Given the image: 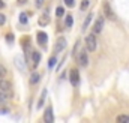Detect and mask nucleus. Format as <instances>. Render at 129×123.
Wrapping results in <instances>:
<instances>
[{
    "label": "nucleus",
    "mask_w": 129,
    "mask_h": 123,
    "mask_svg": "<svg viewBox=\"0 0 129 123\" xmlns=\"http://www.w3.org/2000/svg\"><path fill=\"white\" fill-rule=\"evenodd\" d=\"M86 45H87V51H95L96 50V38H95V33L89 35L86 38Z\"/></svg>",
    "instance_id": "1"
},
{
    "label": "nucleus",
    "mask_w": 129,
    "mask_h": 123,
    "mask_svg": "<svg viewBox=\"0 0 129 123\" xmlns=\"http://www.w3.org/2000/svg\"><path fill=\"white\" fill-rule=\"evenodd\" d=\"M77 61H78V65L80 66H83V68H86L87 65H89V59H87V53L84 51V50H81L80 53H78V56L75 57Z\"/></svg>",
    "instance_id": "2"
},
{
    "label": "nucleus",
    "mask_w": 129,
    "mask_h": 123,
    "mask_svg": "<svg viewBox=\"0 0 129 123\" xmlns=\"http://www.w3.org/2000/svg\"><path fill=\"white\" fill-rule=\"evenodd\" d=\"M104 14H105V17H107L108 20H111V21L116 20V15H114V12H113V9H111V6H110L108 2L104 3Z\"/></svg>",
    "instance_id": "3"
},
{
    "label": "nucleus",
    "mask_w": 129,
    "mask_h": 123,
    "mask_svg": "<svg viewBox=\"0 0 129 123\" xmlns=\"http://www.w3.org/2000/svg\"><path fill=\"white\" fill-rule=\"evenodd\" d=\"M36 39H38V44H39L41 47H45L47 42H48V35H47L45 32H38V33H36Z\"/></svg>",
    "instance_id": "4"
},
{
    "label": "nucleus",
    "mask_w": 129,
    "mask_h": 123,
    "mask_svg": "<svg viewBox=\"0 0 129 123\" xmlns=\"http://www.w3.org/2000/svg\"><path fill=\"white\" fill-rule=\"evenodd\" d=\"M69 80H71V83L74 84V86H78V83H80V72H78V69H71V75H69Z\"/></svg>",
    "instance_id": "5"
},
{
    "label": "nucleus",
    "mask_w": 129,
    "mask_h": 123,
    "mask_svg": "<svg viewBox=\"0 0 129 123\" xmlns=\"http://www.w3.org/2000/svg\"><path fill=\"white\" fill-rule=\"evenodd\" d=\"M0 90L3 92H12V84L11 81L5 80V78H0Z\"/></svg>",
    "instance_id": "6"
},
{
    "label": "nucleus",
    "mask_w": 129,
    "mask_h": 123,
    "mask_svg": "<svg viewBox=\"0 0 129 123\" xmlns=\"http://www.w3.org/2000/svg\"><path fill=\"white\" fill-rule=\"evenodd\" d=\"M44 120L47 123L54 122V116H53V108H51V107H48V108L45 110V113H44Z\"/></svg>",
    "instance_id": "7"
},
{
    "label": "nucleus",
    "mask_w": 129,
    "mask_h": 123,
    "mask_svg": "<svg viewBox=\"0 0 129 123\" xmlns=\"http://www.w3.org/2000/svg\"><path fill=\"white\" fill-rule=\"evenodd\" d=\"M102 27H104V18H98L96 21H95V24H93V33L95 35L101 33L102 32Z\"/></svg>",
    "instance_id": "8"
},
{
    "label": "nucleus",
    "mask_w": 129,
    "mask_h": 123,
    "mask_svg": "<svg viewBox=\"0 0 129 123\" xmlns=\"http://www.w3.org/2000/svg\"><path fill=\"white\" fill-rule=\"evenodd\" d=\"M64 48H66V39L64 38H59L57 42H56V51L57 53L59 51H63Z\"/></svg>",
    "instance_id": "9"
},
{
    "label": "nucleus",
    "mask_w": 129,
    "mask_h": 123,
    "mask_svg": "<svg viewBox=\"0 0 129 123\" xmlns=\"http://www.w3.org/2000/svg\"><path fill=\"white\" fill-rule=\"evenodd\" d=\"M11 96H12V92H3V90H0V104L8 102L11 99Z\"/></svg>",
    "instance_id": "10"
},
{
    "label": "nucleus",
    "mask_w": 129,
    "mask_h": 123,
    "mask_svg": "<svg viewBox=\"0 0 129 123\" xmlns=\"http://www.w3.org/2000/svg\"><path fill=\"white\" fill-rule=\"evenodd\" d=\"M38 23H39V26H47V24H50V17H48V14H44V15H41L39 17V20H38Z\"/></svg>",
    "instance_id": "11"
},
{
    "label": "nucleus",
    "mask_w": 129,
    "mask_h": 123,
    "mask_svg": "<svg viewBox=\"0 0 129 123\" xmlns=\"http://www.w3.org/2000/svg\"><path fill=\"white\" fill-rule=\"evenodd\" d=\"M32 60H33V68H36L41 61V53L39 51H33L32 53Z\"/></svg>",
    "instance_id": "12"
},
{
    "label": "nucleus",
    "mask_w": 129,
    "mask_h": 123,
    "mask_svg": "<svg viewBox=\"0 0 129 123\" xmlns=\"http://www.w3.org/2000/svg\"><path fill=\"white\" fill-rule=\"evenodd\" d=\"M15 66L20 69V71H26V65H24V60H23V57H15Z\"/></svg>",
    "instance_id": "13"
},
{
    "label": "nucleus",
    "mask_w": 129,
    "mask_h": 123,
    "mask_svg": "<svg viewBox=\"0 0 129 123\" xmlns=\"http://www.w3.org/2000/svg\"><path fill=\"white\" fill-rule=\"evenodd\" d=\"M45 96H47V90H44V92H42L41 98H39V101H38V105H36V108H38V110H41V108L44 107V102H45Z\"/></svg>",
    "instance_id": "14"
},
{
    "label": "nucleus",
    "mask_w": 129,
    "mask_h": 123,
    "mask_svg": "<svg viewBox=\"0 0 129 123\" xmlns=\"http://www.w3.org/2000/svg\"><path fill=\"white\" fill-rule=\"evenodd\" d=\"M39 80H41V74H38V72H33L32 75H30V84H36V83H39Z\"/></svg>",
    "instance_id": "15"
},
{
    "label": "nucleus",
    "mask_w": 129,
    "mask_h": 123,
    "mask_svg": "<svg viewBox=\"0 0 129 123\" xmlns=\"http://www.w3.org/2000/svg\"><path fill=\"white\" fill-rule=\"evenodd\" d=\"M80 51H81V42L78 41V42L75 44V47H74V50H72V56H74V57H77Z\"/></svg>",
    "instance_id": "16"
},
{
    "label": "nucleus",
    "mask_w": 129,
    "mask_h": 123,
    "mask_svg": "<svg viewBox=\"0 0 129 123\" xmlns=\"http://www.w3.org/2000/svg\"><path fill=\"white\" fill-rule=\"evenodd\" d=\"M92 17H93V14H89V15L86 17V20H84V24H83V30H86V29L89 27V24H90V21H92Z\"/></svg>",
    "instance_id": "17"
},
{
    "label": "nucleus",
    "mask_w": 129,
    "mask_h": 123,
    "mask_svg": "<svg viewBox=\"0 0 129 123\" xmlns=\"http://www.w3.org/2000/svg\"><path fill=\"white\" fill-rule=\"evenodd\" d=\"M119 123H129V116H125V114H122V116H117V119H116Z\"/></svg>",
    "instance_id": "18"
},
{
    "label": "nucleus",
    "mask_w": 129,
    "mask_h": 123,
    "mask_svg": "<svg viewBox=\"0 0 129 123\" xmlns=\"http://www.w3.org/2000/svg\"><path fill=\"white\" fill-rule=\"evenodd\" d=\"M21 45H23V48L30 47V38H29V36H24V38L21 39Z\"/></svg>",
    "instance_id": "19"
},
{
    "label": "nucleus",
    "mask_w": 129,
    "mask_h": 123,
    "mask_svg": "<svg viewBox=\"0 0 129 123\" xmlns=\"http://www.w3.org/2000/svg\"><path fill=\"white\" fill-rule=\"evenodd\" d=\"M63 15H64L63 6H57V9H56V17H57V18H62Z\"/></svg>",
    "instance_id": "20"
},
{
    "label": "nucleus",
    "mask_w": 129,
    "mask_h": 123,
    "mask_svg": "<svg viewBox=\"0 0 129 123\" xmlns=\"http://www.w3.org/2000/svg\"><path fill=\"white\" fill-rule=\"evenodd\" d=\"M72 24H74V18H72V15H66L64 26H66V27H72Z\"/></svg>",
    "instance_id": "21"
},
{
    "label": "nucleus",
    "mask_w": 129,
    "mask_h": 123,
    "mask_svg": "<svg viewBox=\"0 0 129 123\" xmlns=\"http://www.w3.org/2000/svg\"><path fill=\"white\" fill-rule=\"evenodd\" d=\"M27 21H29L27 14H24V12H23V14H20V23H21V24H26Z\"/></svg>",
    "instance_id": "22"
},
{
    "label": "nucleus",
    "mask_w": 129,
    "mask_h": 123,
    "mask_svg": "<svg viewBox=\"0 0 129 123\" xmlns=\"http://www.w3.org/2000/svg\"><path fill=\"white\" fill-rule=\"evenodd\" d=\"M89 6H90V2H89V0H83L81 5H80V9H81V11H86Z\"/></svg>",
    "instance_id": "23"
},
{
    "label": "nucleus",
    "mask_w": 129,
    "mask_h": 123,
    "mask_svg": "<svg viewBox=\"0 0 129 123\" xmlns=\"http://www.w3.org/2000/svg\"><path fill=\"white\" fill-rule=\"evenodd\" d=\"M56 57H51V59H50V60H48V68H50V69H53V68H54V66H56Z\"/></svg>",
    "instance_id": "24"
},
{
    "label": "nucleus",
    "mask_w": 129,
    "mask_h": 123,
    "mask_svg": "<svg viewBox=\"0 0 129 123\" xmlns=\"http://www.w3.org/2000/svg\"><path fill=\"white\" fill-rule=\"evenodd\" d=\"M5 75H6V68L0 65V78H5Z\"/></svg>",
    "instance_id": "25"
},
{
    "label": "nucleus",
    "mask_w": 129,
    "mask_h": 123,
    "mask_svg": "<svg viewBox=\"0 0 129 123\" xmlns=\"http://www.w3.org/2000/svg\"><path fill=\"white\" fill-rule=\"evenodd\" d=\"M6 41H8V44H11V45H12V44H14V35H12V33H9V35L6 36Z\"/></svg>",
    "instance_id": "26"
},
{
    "label": "nucleus",
    "mask_w": 129,
    "mask_h": 123,
    "mask_svg": "<svg viewBox=\"0 0 129 123\" xmlns=\"http://www.w3.org/2000/svg\"><path fill=\"white\" fill-rule=\"evenodd\" d=\"M5 23H6V17H5V14L0 12V26H3Z\"/></svg>",
    "instance_id": "27"
},
{
    "label": "nucleus",
    "mask_w": 129,
    "mask_h": 123,
    "mask_svg": "<svg viewBox=\"0 0 129 123\" xmlns=\"http://www.w3.org/2000/svg\"><path fill=\"white\" fill-rule=\"evenodd\" d=\"M64 5L69 6V8H72V6L75 5V2H74V0H64Z\"/></svg>",
    "instance_id": "28"
},
{
    "label": "nucleus",
    "mask_w": 129,
    "mask_h": 123,
    "mask_svg": "<svg viewBox=\"0 0 129 123\" xmlns=\"http://www.w3.org/2000/svg\"><path fill=\"white\" fill-rule=\"evenodd\" d=\"M42 5H44V0H36V6L38 8H41Z\"/></svg>",
    "instance_id": "29"
},
{
    "label": "nucleus",
    "mask_w": 129,
    "mask_h": 123,
    "mask_svg": "<svg viewBox=\"0 0 129 123\" xmlns=\"http://www.w3.org/2000/svg\"><path fill=\"white\" fill-rule=\"evenodd\" d=\"M27 2H29V0H17L18 5H24V3H27Z\"/></svg>",
    "instance_id": "30"
},
{
    "label": "nucleus",
    "mask_w": 129,
    "mask_h": 123,
    "mask_svg": "<svg viewBox=\"0 0 129 123\" xmlns=\"http://www.w3.org/2000/svg\"><path fill=\"white\" fill-rule=\"evenodd\" d=\"M5 8V2L3 0H0V9H3Z\"/></svg>",
    "instance_id": "31"
}]
</instances>
